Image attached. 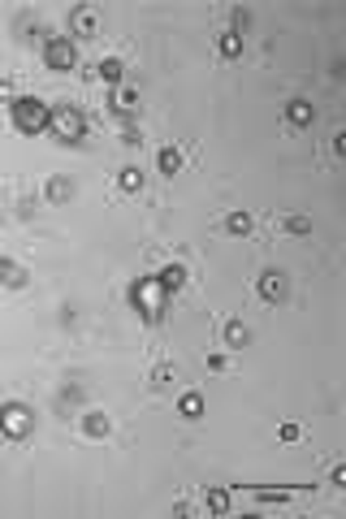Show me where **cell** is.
<instances>
[{"label": "cell", "instance_id": "cell-21", "mask_svg": "<svg viewBox=\"0 0 346 519\" xmlns=\"http://www.w3.org/2000/svg\"><path fill=\"white\" fill-rule=\"evenodd\" d=\"M286 234H294V238L311 234V221H307V217H286Z\"/></svg>", "mask_w": 346, "mask_h": 519}, {"label": "cell", "instance_id": "cell-28", "mask_svg": "<svg viewBox=\"0 0 346 519\" xmlns=\"http://www.w3.org/2000/svg\"><path fill=\"white\" fill-rule=\"evenodd\" d=\"M0 100H5V104H13V100H18V95H13V87H9V83H0Z\"/></svg>", "mask_w": 346, "mask_h": 519}, {"label": "cell", "instance_id": "cell-16", "mask_svg": "<svg viewBox=\"0 0 346 519\" xmlns=\"http://www.w3.org/2000/svg\"><path fill=\"white\" fill-rule=\"evenodd\" d=\"M117 186H122L126 195H139V190H143V173H139L135 165H126V169L117 173Z\"/></svg>", "mask_w": 346, "mask_h": 519}, {"label": "cell", "instance_id": "cell-5", "mask_svg": "<svg viewBox=\"0 0 346 519\" xmlns=\"http://www.w3.org/2000/svg\"><path fill=\"white\" fill-rule=\"evenodd\" d=\"M44 65H48V70H57V74L74 70V65H78V52H74V43L65 39V35H52V39H44Z\"/></svg>", "mask_w": 346, "mask_h": 519}, {"label": "cell", "instance_id": "cell-14", "mask_svg": "<svg viewBox=\"0 0 346 519\" xmlns=\"http://www.w3.org/2000/svg\"><path fill=\"white\" fill-rule=\"evenodd\" d=\"M177 411H182L186 420H200V415H204V394H195V389H186V394L177 398Z\"/></svg>", "mask_w": 346, "mask_h": 519}, {"label": "cell", "instance_id": "cell-9", "mask_svg": "<svg viewBox=\"0 0 346 519\" xmlns=\"http://www.w3.org/2000/svg\"><path fill=\"white\" fill-rule=\"evenodd\" d=\"M156 282H160V290H164V295H169V299H173V295H177V290H182V286H186V268H182V264H164V268L156 273Z\"/></svg>", "mask_w": 346, "mask_h": 519}, {"label": "cell", "instance_id": "cell-4", "mask_svg": "<svg viewBox=\"0 0 346 519\" xmlns=\"http://www.w3.org/2000/svg\"><path fill=\"white\" fill-rule=\"evenodd\" d=\"M130 299H135V307H139V316H143V320H160L164 299H169V295L160 290V282H156V277H143V282H135Z\"/></svg>", "mask_w": 346, "mask_h": 519}, {"label": "cell", "instance_id": "cell-17", "mask_svg": "<svg viewBox=\"0 0 346 519\" xmlns=\"http://www.w3.org/2000/svg\"><path fill=\"white\" fill-rule=\"evenodd\" d=\"M156 165H160V173H164V177H173L177 169H182V152H177V148H164V152L156 156Z\"/></svg>", "mask_w": 346, "mask_h": 519}, {"label": "cell", "instance_id": "cell-10", "mask_svg": "<svg viewBox=\"0 0 346 519\" xmlns=\"http://www.w3.org/2000/svg\"><path fill=\"white\" fill-rule=\"evenodd\" d=\"M286 121H290L294 130L311 126V121H316V108H311V100H290V104H286Z\"/></svg>", "mask_w": 346, "mask_h": 519}, {"label": "cell", "instance_id": "cell-26", "mask_svg": "<svg viewBox=\"0 0 346 519\" xmlns=\"http://www.w3.org/2000/svg\"><path fill=\"white\" fill-rule=\"evenodd\" d=\"M282 442H299V424H282Z\"/></svg>", "mask_w": 346, "mask_h": 519}, {"label": "cell", "instance_id": "cell-1", "mask_svg": "<svg viewBox=\"0 0 346 519\" xmlns=\"http://www.w3.org/2000/svg\"><path fill=\"white\" fill-rule=\"evenodd\" d=\"M9 121H13L18 135H44L48 121H52V108L44 100H35V95H18V100L9 104Z\"/></svg>", "mask_w": 346, "mask_h": 519}, {"label": "cell", "instance_id": "cell-13", "mask_svg": "<svg viewBox=\"0 0 346 519\" xmlns=\"http://www.w3.org/2000/svg\"><path fill=\"white\" fill-rule=\"evenodd\" d=\"M82 433L100 442V437H108V433H113V424H108V415H104V411H91L87 420H82Z\"/></svg>", "mask_w": 346, "mask_h": 519}, {"label": "cell", "instance_id": "cell-11", "mask_svg": "<svg viewBox=\"0 0 346 519\" xmlns=\"http://www.w3.org/2000/svg\"><path fill=\"white\" fill-rule=\"evenodd\" d=\"M113 112L135 117V112H139V91L135 87H113Z\"/></svg>", "mask_w": 346, "mask_h": 519}, {"label": "cell", "instance_id": "cell-25", "mask_svg": "<svg viewBox=\"0 0 346 519\" xmlns=\"http://www.w3.org/2000/svg\"><path fill=\"white\" fill-rule=\"evenodd\" d=\"M208 368H212V372H225L229 360H225V355H208Z\"/></svg>", "mask_w": 346, "mask_h": 519}, {"label": "cell", "instance_id": "cell-3", "mask_svg": "<svg viewBox=\"0 0 346 519\" xmlns=\"http://www.w3.org/2000/svg\"><path fill=\"white\" fill-rule=\"evenodd\" d=\"M48 130H52L61 143H78L82 135H87V117H82V108L61 104V108H52V121H48Z\"/></svg>", "mask_w": 346, "mask_h": 519}, {"label": "cell", "instance_id": "cell-20", "mask_svg": "<svg viewBox=\"0 0 346 519\" xmlns=\"http://www.w3.org/2000/svg\"><path fill=\"white\" fill-rule=\"evenodd\" d=\"M247 337H251V333H247L242 320H229V324H225V342H229V346H247Z\"/></svg>", "mask_w": 346, "mask_h": 519}, {"label": "cell", "instance_id": "cell-12", "mask_svg": "<svg viewBox=\"0 0 346 519\" xmlns=\"http://www.w3.org/2000/svg\"><path fill=\"white\" fill-rule=\"evenodd\" d=\"M0 282H5L9 290H22L26 286V268L18 264V260H0Z\"/></svg>", "mask_w": 346, "mask_h": 519}, {"label": "cell", "instance_id": "cell-2", "mask_svg": "<svg viewBox=\"0 0 346 519\" xmlns=\"http://www.w3.org/2000/svg\"><path fill=\"white\" fill-rule=\"evenodd\" d=\"M35 433V411L26 402H0V437L9 442H26Z\"/></svg>", "mask_w": 346, "mask_h": 519}, {"label": "cell", "instance_id": "cell-22", "mask_svg": "<svg viewBox=\"0 0 346 519\" xmlns=\"http://www.w3.org/2000/svg\"><path fill=\"white\" fill-rule=\"evenodd\" d=\"M208 507H212V511H225V507H229V493H225V489H208Z\"/></svg>", "mask_w": 346, "mask_h": 519}, {"label": "cell", "instance_id": "cell-8", "mask_svg": "<svg viewBox=\"0 0 346 519\" xmlns=\"http://www.w3.org/2000/svg\"><path fill=\"white\" fill-rule=\"evenodd\" d=\"M44 199H48V204H70V199H74V177L52 173V177L44 182Z\"/></svg>", "mask_w": 346, "mask_h": 519}, {"label": "cell", "instance_id": "cell-23", "mask_svg": "<svg viewBox=\"0 0 346 519\" xmlns=\"http://www.w3.org/2000/svg\"><path fill=\"white\" fill-rule=\"evenodd\" d=\"M247 26H251V13L238 9V13H234V30H229V35H238V39H242V30H247Z\"/></svg>", "mask_w": 346, "mask_h": 519}, {"label": "cell", "instance_id": "cell-7", "mask_svg": "<svg viewBox=\"0 0 346 519\" xmlns=\"http://www.w3.org/2000/svg\"><path fill=\"white\" fill-rule=\"evenodd\" d=\"M286 290H290L286 273H277V268L260 273V299H265V303H282V299H286Z\"/></svg>", "mask_w": 346, "mask_h": 519}, {"label": "cell", "instance_id": "cell-27", "mask_svg": "<svg viewBox=\"0 0 346 519\" xmlns=\"http://www.w3.org/2000/svg\"><path fill=\"white\" fill-rule=\"evenodd\" d=\"M65 402H82V389L78 385H65Z\"/></svg>", "mask_w": 346, "mask_h": 519}, {"label": "cell", "instance_id": "cell-24", "mask_svg": "<svg viewBox=\"0 0 346 519\" xmlns=\"http://www.w3.org/2000/svg\"><path fill=\"white\" fill-rule=\"evenodd\" d=\"M173 381V368H156L152 372V385H169Z\"/></svg>", "mask_w": 346, "mask_h": 519}, {"label": "cell", "instance_id": "cell-19", "mask_svg": "<svg viewBox=\"0 0 346 519\" xmlns=\"http://www.w3.org/2000/svg\"><path fill=\"white\" fill-rule=\"evenodd\" d=\"M100 78H104L108 87H117V83H122V61H117V57H104V61H100Z\"/></svg>", "mask_w": 346, "mask_h": 519}, {"label": "cell", "instance_id": "cell-15", "mask_svg": "<svg viewBox=\"0 0 346 519\" xmlns=\"http://www.w3.org/2000/svg\"><path fill=\"white\" fill-rule=\"evenodd\" d=\"M225 234L247 238V234H251V213H229V217H225Z\"/></svg>", "mask_w": 346, "mask_h": 519}, {"label": "cell", "instance_id": "cell-6", "mask_svg": "<svg viewBox=\"0 0 346 519\" xmlns=\"http://www.w3.org/2000/svg\"><path fill=\"white\" fill-rule=\"evenodd\" d=\"M70 30L78 39H91L95 30H100V13H95L91 5H78V9H70Z\"/></svg>", "mask_w": 346, "mask_h": 519}, {"label": "cell", "instance_id": "cell-18", "mask_svg": "<svg viewBox=\"0 0 346 519\" xmlns=\"http://www.w3.org/2000/svg\"><path fill=\"white\" fill-rule=\"evenodd\" d=\"M217 52H221L225 61H238V57H242V39H238V35H229V30H225V35L217 39Z\"/></svg>", "mask_w": 346, "mask_h": 519}]
</instances>
